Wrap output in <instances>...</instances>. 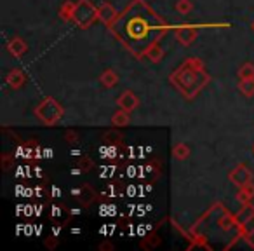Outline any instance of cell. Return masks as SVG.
Wrapping results in <instances>:
<instances>
[{
    "label": "cell",
    "instance_id": "obj_1",
    "mask_svg": "<svg viewBox=\"0 0 254 251\" xmlns=\"http://www.w3.org/2000/svg\"><path fill=\"white\" fill-rule=\"evenodd\" d=\"M169 28V23L145 0H132L108 26L110 33L136 60H143L146 51L159 44L167 35Z\"/></svg>",
    "mask_w": 254,
    "mask_h": 251
},
{
    "label": "cell",
    "instance_id": "obj_2",
    "mask_svg": "<svg viewBox=\"0 0 254 251\" xmlns=\"http://www.w3.org/2000/svg\"><path fill=\"white\" fill-rule=\"evenodd\" d=\"M169 82L185 99L191 101L211 82V75L205 70L204 61L198 58H188L169 75Z\"/></svg>",
    "mask_w": 254,
    "mask_h": 251
},
{
    "label": "cell",
    "instance_id": "obj_3",
    "mask_svg": "<svg viewBox=\"0 0 254 251\" xmlns=\"http://www.w3.org/2000/svg\"><path fill=\"white\" fill-rule=\"evenodd\" d=\"M33 113H35L37 119L42 124H46V126H56V124L63 119L64 110H63V106L60 105L58 99H54L53 96H47V98H44L42 101L35 106Z\"/></svg>",
    "mask_w": 254,
    "mask_h": 251
},
{
    "label": "cell",
    "instance_id": "obj_4",
    "mask_svg": "<svg viewBox=\"0 0 254 251\" xmlns=\"http://www.w3.org/2000/svg\"><path fill=\"white\" fill-rule=\"evenodd\" d=\"M98 19V7H94L91 0H78L75 5L73 16L71 21L82 30H87L94 25V21Z\"/></svg>",
    "mask_w": 254,
    "mask_h": 251
},
{
    "label": "cell",
    "instance_id": "obj_5",
    "mask_svg": "<svg viewBox=\"0 0 254 251\" xmlns=\"http://www.w3.org/2000/svg\"><path fill=\"white\" fill-rule=\"evenodd\" d=\"M230 183H233L237 188H242L246 185L253 183V171L246 166V164H237L232 171L228 173Z\"/></svg>",
    "mask_w": 254,
    "mask_h": 251
},
{
    "label": "cell",
    "instance_id": "obj_6",
    "mask_svg": "<svg viewBox=\"0 0 254 251\" xmlns=\"http://www.w3.org/2000/svg\"><path fill=\"white\" fill-rule=\"evenodd\" d=\"M174 32H176L178 42L185 47L191 46L198 37V30H197V26H193V25H181V26H178Z\"/></svg>",
    "mask_w": 254,
    "mask_h": 251
},
{
    "label": "cell",
    "instance_id": "obj_7",
    "mask_svg": "<svg viewBox=\"0 0 254 251\" xmlns=\"http://www.w3.org/2000/svg\"><path fill=\"white\" fill-rule=\"evenodd\" d=\"M117 105H119V108L126 110V112H132V110H136L139 106V98L132 91H124L117 99Z\"/></svg>",
    "mask_w": 254,
    "mask_h": 251
},
{
    "label": "cell",
    "instance_id": "obj_8",
    "mask_svg": "<svg viewBox=\"0 0 254 251\" xmlns=\"http://www.w3.org/2000/svg\"><path fill=\"white\" fill-rule=\"evenodd\" d=\"M117 14H119V12L115 11V7H113V5L110 4V2H103V4L98 7V19L105 26L112 25V23L115 21Z\"/></svg>",
    "mask_w": 254,
    "mask_h": 251
},
{
    "label": "cell",
    "instance_id": "obj_9",
    "mask_svg": "<svg viewBox=\"0 0 254 251\" xmlns=\"http://www.w3.org/2000/svg\"><path fill=\"white\" fill-rule=\"evenodd\" d=\"M7 51H9V54H11V56L21 58L23 54L28 51V44H26L21 37H14V39H11L7 42Z\"/></svg>",
    "mask_w": 254,
    "mask_h": 251
},
{
    "label": "cell",
    "instance_id": "obj_10",
    "mask_svg": "<svg viewBox=\"0 0 254 251\" xmlns=\"http://www.w3.org/2000/svg\"><path fill=\"white\" fill-rule=\"evenodd\" d=\"M5 82H7V85L11 89H21L26 82V77H25V74H23V70L14 68V70H11L5 75Z\"/></svg>",
    "mask_w": 254,
    "mask_h": 251
},
{
    "label": "cell",
    "instance_id": "obj_11",
    "mask_svg": "<svg viewBox=\"0 0 254 251\" xmlns=\"http://www.w3.org/2000/svg\"><path fill=\"white\" fill-rule=\"evenodd\" d=\"M253 199H254V183H249V185H246V187L239 188V192H237V201H239L240 204H251Z\"/></svg>",
    "mask_w": 254,
    "mask_h": 251
},
{
    "label": "cell",
    "instance_id": "obj_12",
    "mask_svg": "<svg viewBox=\"0 0 254 251\" xmlns=\"http://www.w3.org/2000/svg\"><path fill=\"white\" fill-rule=\"evenodd\" d=\"M129 113L131 112H126V110H122V108L117 110V112L112 115V124L115 126V128H126V126H129V122H131Z\"/></svg>",
    "mask_w": 254,
    "mask_h": 251
},
{
    "label": "cell",
    "instance_id": "obj_13",
    "mask_svg": "<svg viewBox=\"0 0 254 251\" xmlns=\"http://www.w3.org/2000/svg\"><path fill=\"white\" fill-rule=\"evenodd\" d=\"M99 82H101L103 87H113V85L119 84V74L115 70H105L101 75H99Z\"/></svg>",
    "mask_w": 254,
    "mask_h": 251
},
{
    "label": "cell",
    "instance_id": "obj_14",
    "mask_svg": "<svg viewBox=\"0 0 254 251\" xmlns=\"http://www.w3.org/2000/svg\"><path fill=\"white\" fill-rule=\"evenodd\" d=\"M75 5H77V2H71V0L63 2V4H61V7H60V11H58V16H60L63 21L70 23L71 16H73V11H75Z\"/></svg>",
    "mask_w": 254,
    "mask_h": 251
},
{
    "label": "cell",
    "instance_id": "obj_15",
    "mask_svg": "<svg viewBox=\"0 0 254 251\" xmlns=\"http://www.w3.org/2000/svg\"><path fill=\"white\" fill-rule=\"evenodd\" d=\"M253 215H254V206L242 204V209H240V211H237V215H235L237 229H239V225H242L244 222H247V220H249Z\"/></svg>",
    "mask_w": 254,
    "mask_h": 251
},
{
    "label": "cell",
    "instance_id": "obj_16",
    "mask_svg": "<svg viewBox=\"0 0 254 251\" xmlns=\"http://www.w3.org/2000/svg\"><path fill=\"white\" fill-rule=\"evenodd\" d=\"M173 157L176 161H187L190 157V147L187 143H178L173 147Z\"/></svg>",
    "mask_w": 254,
    "mask_h": 251
},
{
    "label": "cell",
    "instance_id": "obj_17",
    "mask_svg": "<svg viewBox=\"0 0 254 251\" xmlns=\"http://www.w3.org/2000/svg\"><path fill=\"white\" fill-rule=\"evenodd\" d=\"M218 225L221 227L225 232H228V230H232L233 227H237V222H235V215H230V213H225V209H223V216L218 220Z\"/></svg>",
    "mask_w": 254,
    "mask_h": 251
},
{
    "label": "cell",
    "instance_id": "obj_18",
    "mask_svg": "<svg viewBox=\"0 0 254 251\" xmlns=\"http://www.w3.org/2000/svg\"><path fill=\"white\" fill-rule=\"evenodd\" d=\"M145 58H148L152 63H160V61H162V58H164V49L159 46V44H155V46H152L148 51H146Z\"/></svg>",
    "mask_w": 254,
    "mask_h": 251
},
{
    "label": "cell",
    "instance_id": "obj_19",
    "mask_svg": "<svg viewBox=\"0 0 254 251\" xmlns=\"http://www.w3.org/2000/svg\"><path fill=\"white\" fill-rule=\"evenodd\" d=\"M239 91L242 92L247 98H253L254 96V79H242L239 81Z\"/></svg>",
    "mask_w": 254,
    "mask_h": 251
},
{
    "label": "cell",
    "instance_id": "obj_20",
    "mask_svg": "<svg viewBox=\"0 0 254 251\" xmlns=\"http://www.w3.org/2000/svg\"><path fill=\"white\" fill-rule=\"evenodd\" d=\"M103 142L110 143V145H120L122 143V133L119 129H110L103 135Z\"/></svg>",
    "mask_w": 254,
    "mask_h": 251
},
{
    "label": "cell",
    "instance_id": "obj_21",
    "mask_svg": "<svg viewBox=\"0 0 254 251\" xmlns=\"http://www.w3.org/2000/svg\"><path fill=\"white\" fill-rule=\"evenodd\" d=\"M237 75H239V81H242V79H254V65L249 63V61L244 63L242 67L239 68Z\"/></svg>",
    "mask_w": 254,
    "mask_h": 251
},
{
    "label": "cell",
    "instance_id": "obj_22",
    "mask_svg": "<svg viewBox=\"0 0 254 251\" xmlns=\"http://www.w3.org/2000/svg\"><path fill=\"white\" fill-rule=\"evenodd\" d=\"M193 11V4L191 0H178L176 2V12H180L181 16H187Z\"/></svg>",
    "mask_w": 254,
    "mask_h": 251
},
{
    "label": "cell",
    "instance_id": "obj_23",
    "mask_svg": "<svg viewBox=\"0 0 254 251\" xmlns=\"http://www.w3.org/2000/svg\"><path fill=\"white\" fill-rule=\"evenodd\" d=\"M253 232H254V215L247 222H244L242 225H239V236H242L244 239Z\"/></svg>",
    "mask_w": 254,
    "mask_h": 251
},
{
    "label": "cell",
    "instance_id": "obj_24",
    "mask_svg": "<svg viewBox=\"0 0 254 251\" xmlns=\"http://www.w3.org/2000/svg\"><path fill=\"white\" fill-rule=\"evenodd\" d=\"M78 167L82 169V173H89V171L94 167V163L89 156H82L80 161H78Z\"/></svg>",
    "mask_w": 254,
    "mask_h": 251
},
{
    "label": "cell",
    "instance_id": "obj_25",
    "mask_svg": "<svg viewBox=\"0 0 254 251\" xmlns=\"http://www.w3.org/2000/svg\"><path fill=\"white\" fill-rule=\"evenodd\" d=\"M12 164H14V157H11L9 154H4V156H2V167H4V171L11 169Z\"/></svg>",
    "mask_w": 254,
    "mask_h": 251
},
{
    "label": "cell",
    "instance_id": "obj_26",
    "mask_svg": "<svg viewBox=\"0 0 254 251\" xmlns=\"http://www.w3.org/2000/svg\"><path fill=\"white\" fill-rule=\"evenodd\" d=\"M64 140H66L68 143H77L78 142V133L73 131V129H68V131L64 133Z\"/></svg>",
    "mask_w": 254,
    "mask_h": 251
},
{
    "label": "cell",
    "instance_id": "obj_27",
    "mask_svg": "<svg viewBox=\"0 0 254 251\" xmlns=\"http://www.w3.org/2000/svg\"><path fill=\"white\" fill-rule=\"evenodd\" d=\"M44 243H46V246L49 248V250H56V246H58V241H56V237H46V241H44Z\"/></svg>",
    "mask_w": 254,
    "mask_h": 251
},
{
    "label": "cell",
    "instance_id": "obj_28",
    "mask_svg": "<svg viewBox=\"0 0 254 251\" xmlns=\"http://www.w3.org/2000/svg\"><path fill=\"white\" fill-rule=\"evenodd\" d=\"M246 241H247V244H249L251 248H254V232L249 234V236L246 237Z\"/></svg>",
    "mask_w": 254,
    "mask_h": 251
},
{
    "label": "cell",
    "instance_id": "obj_29",
    "mask_svg": "<svg viewBox=\"0 0 254 251\" xmlns=\"http://www.w3.org/2000/svg\"><path fill=\"white\" fill-rule=\"evenodd\" d=\"M99 250H113V244H110V243H105V244H101V246H99Z\"/></svg>",
    "mask_w": 254,
    "mask_h": 251
},
{
    "label": "cell",
    "instance_id": "obj_30",
    "mask_svg": "<svg viewBox=\"0 0 254 251\" xmlns=\"http://www.w3.org/2000/svg\"><path fill=\"white\" fill-rule=\"evenodd\" d=\"M251 30H254V21H253V25H251Z\"/></svg>",
    "mask_w": 254,
    "mask_h": 251
},
{
    "label": "cell",
    "instance_id": "obj_31",
    "mask_svg": "<svg viewBox=\"0 0 254 251\" xmlns=\"http://www.w3.org/2000/svg\"><path fill=\"white\" fill-rule=\"evenodd\" d=\"M253 154H254V145H253Z\"/></svg>",
    "mask_w": 254,
    "mask_h": 251
}]
</instances>
